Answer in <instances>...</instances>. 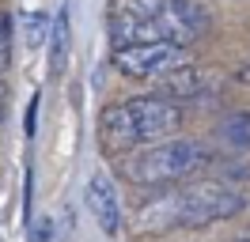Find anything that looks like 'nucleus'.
I'll return each instance as SVG.
<instances>
[{"mask_svg":"<svg viewBox=\"0 0 250 242\" xmlns=\"http://www.w3.org/2000/svg\"><path fill=\"white\" fill-rule=\"evenodd\" d=\"M110 64L129 80H159V76L193 64V49L178 42H118Z\"/></svg>","mask_w":250,"mask_h":242,"instance_id":"obj_5","label":"nucleus"},{"mask_svg":"<svg viewBox=\"0 0 250 242\" xmlns=\"http://www.w3.org/2000/svg\"><path fill=\"white\" fill-rule=\"evenodd\" d=\"M239 242H250V231H247V235H243V239H239Z\"/></svg>","mask_w":250,"mask_h":242,"instance_id":"obj_15","label":"nucleus"},{"mask_svg":"<svg viewBox=\"0 0 250 242\" xmlns=\"http://www.w3.org/2000/svg\"><path fill=\"white\" fill-rule=\"evenodd\" d=\"M46 30H49V15L46 12H31V15H27V42H31L34 49L42 45Z\"/></svg>","mask_w":250,"mask_h":242,"instance_id":"obj_10","label":"nucleus"},{"mask_svg":"<svg viewBox=\"0 0 250 242\" xmlns=\"http://www.w3.org/2000/svg\"><path fill=\"white\" fill-rule=\"evenodd\" d=\"M239 80H247V83H250V64H247V68H239Z\"/></svg>","mask_w":250,"mask_h":242,"instance_id":"obj_14","label":"nucleus"},{"mask_svg":"<svg viewBox=\"0 0 250 242\" xmlns=\"http://www.w3.org/2000/svg\"><path fill=\"white\" fill-rule=\"evenodd\" d=\"M212 15L201 0H122L110 15V34L118 42H201Z\"/></svg>","mask_w":250,"mask_h":242,"instance_id":"obj_1","label":"nucleus"},{"mask_svg":"<svg viewBox=\"0 0 250 242\" xmlns=\"http://www.w3.org/2000/svg\"><path fill=\"white\" fill-rule=\"evenodd\" d=\"M68 42H72V27H68V8L57 12V19L49 23V72H57L68 57Z\"/></svg>","mask_w":250,"mask_h":242,"instance_id":"obj_8","label":"nucleus"},{"mask_svg":"<svg viewBox=\"0 0 250 242\" xmlns=\"http://www.w3.org/2000/svg\"><path fill=\"white\" fill-rule=\"evenodd\" d=\"M8 68V49H0V72Z\"/></svg>","mask_w":250,"mask_h":242,"instance_id":"obj_13","label":"nucleus"},{"mask_svg":"<svg viewBox=\"0 0 250 242\" xmlns=\"http://www.w3.org/2000/svg\"><path fill=\"white\" fill-rule=\"evenodd\" d=\"M182 129V106L163 99V95H141V99H125L103 110L99 133L110 148H144L159 144Z\"/></svg>","mask_w":250,"mask_h":242,"instance_id":"obj_3","label":"nucleus"},{"mask_svg":"<svg viewBox=\"0 0 250 242\" xmlns=\"http://www.w3.org/2000/svg\"><path fill=\"white\" fill-rule=\"evenodd\" d=\"M243 193L228 182H189L178 189L152 197L141 208V227L148 231H174V227H208L243 212Z\"/></svg>","mask_w":250,"mask_h":242,"instance_id":"obj_2","label":"nucleus"},{"mask_svg":"<svg viewBox=\"0 0 250 242\" xmlns=\"http://www.w3.org/2000/svg\"><path fill=\"white\" fill-rule=\"evenodd\" d=\"M53 235V223H49V216H42L38 223H31V242H49Z\"/></svg>","mask_w":250,"mask_h":242,"instance_id":"obj_11","label":"nucleus"},{"mask_svg":"<svg viewBox=\"0 0 250 242\" xmlns=\"http://www.w3.org/2000/svg\"><path fill=\"white\" fill-rule=\"evenodd\" d=\"M220 136L239 151H250V114H231L220 121Z\"/></svg>","mask_w":250,"mask_h":242,"instance_id":"obj_9","label":"nucleus"},{"mask_svg":"<svg viewBox=\"0 0 250 242\" xmlns=\"http://www.w3.org/2000/svg\"><path fill=\"white\" fill-rule=\"evenodd\" d=\"M212 163V151L193 136H178V140H159V144H144L141 151L125 155V178L133 185H178V182L193 178L197 170Z\"/></svg>","mask_w":250,"mask_h":242,"instance_id":"obj_4","label":"nucleus"},{"mask_svg":"<svg viewBox=\"0 0 250 242\" xmlns=\"http://www.w3.org/2000/svg\"><path fill=\"white\" fill-rule=\"evenodd\" d=\"M208 87H212V72H197L193 64H186V68H174L163 76L156 95L171 99V102H193V99L208 95Z\"/></svg>","mask_w":250,"mask_h":242,"instance_id":"obj_7","label":"nucleus"},{"mask_svg":"<svg viewBox=\"0 0 250 242\" xmlns=\"http://www.w3.org/2000/svg\"><path fill=\"white\" fill-rule=\"evenodd\" d=\"M83 201H87L91 216L99 220L103 235L114 239V235L122 231V201H118L114 182H110L106 174H91V178H87V189H83Z\"/></svg>","mask_w":250,"mask_h":242,"instance_id":"obj_6","label":"nucleus"},{"mask_svg":"<svg viewBox=\"0 0 250 242\" xmlns=\"http://www.w3.org/2000/svg\"><path fill=\"white\" fill-rule=\"evenodd\" d=\"M8 38H12V15L0 12V49H8Z\"/></svg>","mask_w":250,"mask_h":242,"instance_id":"obj_12","label":"nucleus"}]
</instances>
